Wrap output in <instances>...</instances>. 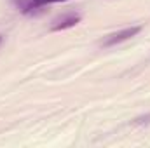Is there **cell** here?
I'll return each instance as SVG.
<instances>
[{
    "label": "cell",
    "instance_id": "6da1fadb",
    "mask_svg": "<svg viewBox=\"0 0 150 148\" xmlns=\"http://www.w3.org/2000/svg\"><path fill=\"white\" fill-rule=\"evenodd\" d=\"M140 32H142V26H129V28H124L120 32H115V33L107 35L100 44H101V47H113V45H117L120 42H126V40L133 38L134 35H138Z\"/></svg>",
    "mask_w": 150,
    "mask_h": 148
},
{
    "label": "cell",
    "instance_id": "7a4b0ae2",
    "mask_svg": "<svg viewBox=\"0 0 150 148\" xmlns=\"http://www.w3.org/2000/svg\"><path fill=\"white\" fill-rule=\"evenodd\" d=\"M58 2H65V0H19L16 4H18L19 11L23 14H33V12H37L38 9H42L44 5L58 4Z\"/></svg>",
    "mask_w": 150,
    "mask_h": 148
},
{
    "label": "cell",
    "instance_id": "3957f363",
    "mask_svg": "<svg viewBox=\"0 0 150 148\" xmlns=\"http://www.w3.org/2000/svg\"><path fill=\"white\" fill-rule=\"evenodd\" d=\"M80 21V16L79 14H67L59 19L54 21V25L51 26L52 32H61V30H68V28H74L75 25H79Z\"/></svg>",
    "mask_w": 150,
    "mask_h": 148
},
{
    "label": "cell",
    "instance_id": "277c9868",
    "mask_svg": "<svg viewBox=\"0 0 150 148\" xmlns=\"http://www.w3.org/2000/svg\"><path fill=\"white\" fill-rule=\"evenodd\" d=\"M2 40H4V37H2V35H0V44H2Z\"/></svg>",
    "mask_w": 150,
    "mask_h": 148
}]
</instances>
